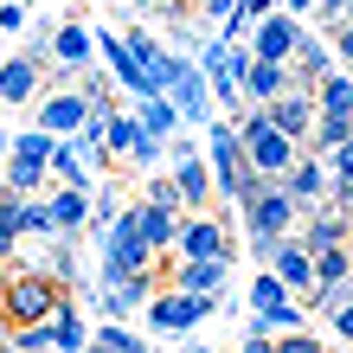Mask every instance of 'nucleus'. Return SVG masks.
Returning <instances> with one entry per match:
<instances>
[{
	"instance_id": "nucleus-2",
	"label": "nucleus",
	"mask_w": 353,
	"mask_h": 353,
	"mask_svg": "<svg viewBox=\"0 0 353 353\" xmlns=\"http://www.w3.org/2000/svg\"><path fill=\"white\" fill-rule=\"evenodd\" d=\"M238 212H244V232H251V244H244L251 257H270V244L289 238V232L302 225V205L289 199V186H283V180H257V193L244 199Z\"/></svg>"
},
{
	"instance_id": "nucleus-28",
	"label": "nucleus",
	"mask_w": 353,
	"mask_h": 353,
	"mask_svg": "<svg viewBox=\"0 0 353 353\" xmlns=\"http://www.w3.org/2000/svg\"><path fill=\"white\" fill-rule=\"evenodd\" d=\"M308 257H315V283H353V251L347 244H321Z\"/></svg>"
},
{
	"instance_id": "nucleus-20",
	"label": "nucleus",
	"mask_w": 353,
	"mask_h": 353,
	"mask_svg": "<svg viewBox=\"0 0 353 353\" xmlns=\"http://www.w3.org/2000/svg\"><path fill=\"white\" fill-rule=\"evenodd\" d=\"M225 276H232V257H180L174 289H225Z\"/></svg>"
},
{
	"instance_id": "nucleus-18",
	"label": "nucleus",
	"mask_w": 353,
	"mask_h": 353,
	"mask_svg": "<svg viewBox=\"0 0 353 353\" xmlns=\"http://www.w3.org/2000/svg\"><path fill=\"white\" fill-rule=\"evenodd\" d=\"M347 225H353V205L321 199V212L308 219V232H296V244H302V251H321V244H347Z\"/></svg>"
},
{
	"instance_id": "nucleus-32",
	"label": "nucleus",
	"mask_w": 353,
	"mask_h": 353,
	"mask_svg": "<svg viewBox=\"0 0 353 353\" xmlns=\"http://www.w3.org/2000/svg\"><path fill=\"white\" fill-rule=\"evenodd\" d=\"M141 199H148V205H168V212H186V205H180V186L168 174H154L148 186H141Z\"/></svg>"
},
{
	"instance_id": "nucleus-11",
	"label": "nucleus",
	"mask_w": 353,
	"mask_h": 353,
	"mask_svg": "<svg viewBox=\"0 0 353 353\" xmlns=\"http://www.w3.org/2000/svg\"><path fill=\"white\" fill-rule=\"evenodd\" d=\"M90 32H97V58L116 71V90H129V97H148V77H141L135 52H129V39H122V32H110V26H90Z\"/></svg>"
},
{
	"instance_id": "nucleus-22",
	"label": "nucleus",
	"mask_w": 353,
	"mask_h": 353,
	"mask_svg": "<svg viewBox=\"0 0 353 353\" xmlns=\"http://www.w3.org/2000/svg\"><path fill=\"white\" fill-rule=\"evenodd\" d=\"M135 122H141V129H148V135H180V129H186V122H180V110H174V103L161 97V90L135 97Z\"/></svg>"
},
{
	"instance_id": "nucleus-31",
	"label": "nucleus",
	"mask_w": 353,
	"mask_h": 353,
	"mask_svg": "<svg viewBox=\"0 0 353 353\" xmlns=\"http://www.w3.org/2000/svg\"><path fill=\"white\" fill-rule=\"evenodd\" d=\"M251 315H257V308H251ZM302 315H308V308H302V296L296 302H276V308H263V321H270V334H289V327H302Z\"/></svg>"
},
{
	"instance_id": "nucleus-24",
	"label": "nucleus",
	"mask_w": 353,
	"mask_h": 353,
	"mask_svg": "<svg viewBox=\"0 0 353 353\" xmlns=\"http://www.w3.org/2000/svg\"><path fill=\"white\" fill-rule=\"evenodd\" d=\"M135 225H141V244H148V251H168L180 212H168V205H148V199H141V205H135Z\"/></svg>"
},
{
	"instance_id": "nucleus-42",
	"label": "nucleus",
	"mask_w": 353,
	"mask_h": 353,
	"mask_svg": "<svg viewBox=\"0 0 353 353\" xmlns=\"http://www.w3.org/2000/svg\"><path fill=\"white\" fill-rule=\"evenodd\" d=\"M129 7H135V13H154V7H161V0H129Z\"/></svg>"
},
{
	"instance_id": "nucleus-36",
	"label": "nucleus",
	"mask_w": 353,
	"mask_h": 353,
	"mask_svg": "<svg viewBox=\"0 0 353 353\" xmlns=\"http://www.w3.org/2000/svg\"><path fill=\"white\" fill-rule=\"evenodd\" d=\"M7 32H26V7L19 0H0V39Z\"/></svg>"
},
{
	"instance_id": "nucleus-23",
	"label": "nucleus",
	"mask_w": 353,
	"mask_h": 353,
	"mask_svg": "<svg viewBox=\"0 0 353 353\" xmlns=\"http://www.w3.org/2000/svg\"><path fill=\"white\" fill-rule=\"evenodd\" d=\"M46 174H58L65 186H90V180H97V174H90V161L77 154V141H71V135H58V141H52V161H46Z\"/></svg>"
},
{
	"instance_id": "nucleus-16",
	"label": "nucleus",
	"mask_w": 353,
	"mask_h": 353,
	"mask_svg": "<svg viewBox=\"0 0 353 353\" xmlns=\"http://www.w3.org/2000/svg\"><path fill=\"white\" fill-rule=\"evenodd\" d=\"M263 116H270V122H276V129H283V135H296V141H302V135H308V122H315V97H308V90H296V84H289V90H276V97H270V103H263Z\"/></svg>"
},
{
	"instance_id": "nucleus-13",
	"label": "nucleus",
	"mask_w": 353,
	"mask_h": 353,
	"mask_svg": "<svg viewBox=\"0 0 353 353\" xmlns=\"http://www.w3.org/2000/svg\"><path fill=\"white\" fill-rule=\"evenodd\" d=\"M263 263L283 276V289H289V296H308V283H315V257H308L302 244H296V232L270 244V257H263Z\"/></svg>"
},
{
	"instance_id": "nucleus-30",
	"label": "nucleus",
	"mask_w": 353,
	"mask_h": 353,
	"mask_svg": "<svg viewBox=\"0 0 353 353\" xmlns=\"http://www.w3.org/2000/svg\"><path fill=\"white\" fill-rule=\"evenodd\" d=\"M7 186H13V193H46V161L13 154V161H7Z\"/></svg>"
},
{
	"instance_id": "nucleus-9",
	"label": "nucleus",
	"mask_w": 353,
	"mask_h": 353,
	"mask_svg": "<svg viewBox=\"0 0 353 353\" xmlns=\"http://www.w3.org/2000/svg\"><path fill=\"white\" fill-rule=\"evenodd\" d=\"M180 110V122H193V129H205V122H212V90H205V71L199 65H180L174 71V84L161 90Z\"/></svg>"
},
{
	"instance_id": "nucleus-37",
	"label": "nucleus",
	"mask_w": 353,
	"mask_h": 353,
	"mask_svg": "<svg viewBox=\"0 0 353 353\" xmlns=\"http://www.w3.org/2000/svg\"><path fill=\"white\" fill-rule=\"evenodd\" d=\"M244 347H251V353H270V321H263V315L244 321Z\"/></svg>"
},
{
	"instance_id": "nucleus-19",
	"label": "nucleus",
	"mask_w": 353,
	"mask_h": 353,
	"mask_svg": "<svg viewBox=\"0 0 353 353\" xmlns=\"http://www.w3.org/2000/svg\"><path fill=\"white\" fill-rule=\"evenodd\" d=\"M308 97H315V116H353V77H347V65H334L327 77H315Z\"/></svg>"
},
{
	"instance_id": "nucleus-35",
	"label": "nucleus",
	"mask_w": 353,
	"mask_h": 353,
	"mask_svg": "<svg viewBox=\"0 0 353 353\" xmlns=\"http://www.w3.org/2000/svg\"><path fill=\"white\" fill-rule=\"evenodd\" d=\"M39 270H46V276H58V283H71V276H77V257H71V244H52Z\"/></svg>"
},
{
	"instance_id": "nucleus-8",
	"label": "nucleus",
	"mask_w": 353,
	"mask_h": 353,
	"mask_svg": "<svg viewBox=\"0 0 353 353\" xmlns=\"http://www.w3.org/2000/svg\"><path fill=\"white\" fill-rule=\"evenodd\" d=\"M90 52H97V32L84 26V19H65V26H52V39H46V65L65 71V77H84Z\"/></svg>"
},
{
	"instance_id": "nucleus-33",
	"label": "nucleus",
	"mask_w": 353,
	"mask_h": 353,
	"mask_svg": "<svg viewBox=\"0 0 353 353\" xmlns=\"http://www.w3.org/2000/svg\"><path fill=\"white\" fill-rule=\"evenodd\" d=\"M13 347H26V353H52V327H46V321H19V327H13Z\"/></svg>"
},
{
	"instance_id": "nucleus-7",
	"label": "nucleus",
	"mask_w": 353,
	"mask_h": 353,
	"mask_svg": "<svg viewBox=\"0 0 353 353\" xmlns=\"http://www.w3.org/2000/svg\"><path fill=\"white\" fill-rule=\"evenodd\" d=\"M168 251L174 257H232V232H225L219 219H205V212H180Z\"/></svg>"
},
{
	"instance_id": "nucleus-4",
	"label": "nucleus",
	"mask_w": 353,
	"mask_h": 353,
	"mask_svg": "<svg viewBox=\"0 0 353 353\" xmlns=\"http://www.w3.org/2000/svg\"><path fill=\"white\" fill-rule=\"evenodd\" d=\"M58 296H65V283L46 276V270H7V283H0V321H7V327L46 321Z\"/></svg>"
},
{
	"instance_id": "nucleus-14",
	"label": "nucleus",
	"mask_w": 353,
	"mask_h": 353,
	"mask_svg": "<svg viewBox=\"0 0 353 353\" xmlns=\"http://www.w3.org/2000/svg\"><path fill=\"white\" fill-rule=\"evenodd\" d=\"M283 186H289V199H296L302 212H308V205H321L327 199V161L321 154H296L283 168Z\"/></svg>"
},
{
	"instance_id": "nucleus-26",
	"label": "nucleus",
	"mask_w": 353,
	"mask_h": 353,
	"mask_svg": "<svg viewBox=\"0 0 353 353\" xmlns=\"http://www.w3.org/2000/svg\"><path fill=\"white\" fill-rule=\"evenodd\" d=\"M135 141H141V122L135 116H103V154H116V161H129L135 154Z\"/></svg>"
},
{
	"instance_id": "nucleus-25",
	"label": "nucleus",
	"mask_w": 353,
	"mask_h": 353,
	"mask_svg": "<svg viewBox=\"0 0 353 353\" xmlns=\"http://www.w3.org/2000/svg\"><path fill=\"white\" fill-rule=\"evenodd\" d=\"M13 232H19V238H58L52 205L39 199V193H19V205H13Z\"/></svg>"
},
{
	"instance_id": "nucleus-12",
	"label": "nucleus",
	"mask_w": 353,
	"mask_h": 353,
	"mask_svg": "<svg viewBox=\"0 0 353 353\" xmlns=\"http://www.w3.org/2000/svg\"><path fill=\"white\" fill-rule=\"evenodd\" d=\"M46 90V65H39V58H7V65H0V103H7V110H26V103Z\"/></svg>"
},
{
	"instance_id": "nucleus-3",
	"label": "nucleus",
	"mask_w": 353,
	"mask_h": 353,
	"mask_svg": "<svg viewBox=\"0 0 353 353\" xmlns=\"http://www.w3.org/2000/svg\"><path fill=\"white\" fill-rule=\"evenodd\" d=\"M205 174H212V199H232V205H244L257 193V174L244 168V148H238V129L232 122H205Z\"/></svg>"
},
{
	"instance_id": "nucleus-41",
	"label": "nucleus",
	"mask_w": 353,
	"mask_h": 353,
	"mask_svg": "<svg viewBox=\"0 0 353 353\" xmlns=\"http://www.w3.org/2000/svg\"><path fill=\"white\" fill-rule=\"evenodd\" d=\"M13 244H19V232H13V225H0V257H7Z\"/></svg>"
},
{
	"instance_id": "nucleus-15",
	"label": "nucleus",
	"mask_w": 353,
	"mask_h": 353,
	"mask_svg": "<svg viewBox=\"0 0 353 353\" xmlns=\"http://www.w3.org/2000/svg\"><path fill=\"white\" fill-rule=\"evenodd\" d=\"M84 110H90V103H84V90H77V84L46 90V97H39V129H46V135H71L77 122H84Z\"/></svg>"
},
{
	"instance_id": "nucleus-1",
	"label": "nucleus",
	"mask_w": 353,
	"mask_h": 353,
	"mask_svg": "<svg viewBox=\"0 0 353 353\" xmlns=\"http://www.w3.org/2000/svg\"><path fill=\"white\" fill-rule=\"evenodd\" d=\"M232 116H238L232 129H238V148H244V168H251L257 180H283V168L302 154V141H296V135H283L276 122L263 116V103H251V110L238 103Z\"/></svg>"
},
{
	"instance_id": "nucleus-40",
	"label": "nucleus",
	"mask_w": 353,
	"mask_h": 353,
	"mask_svg": "<svg viewBox=\"0 0 353 353\" xmlns=\"http://www.w3.org/2000/svg\"><path fill=\"white\" fill-rule=\"evenodd\" d=\"M315 7H321V19H341V13L353 7V0H315Z\"/></svg>"
},
{
	"instance_id": "nucleus-38",
	"label": "nucleus",
	"mask_w": 353,
	"mask_h": 353,
	"mask_svg": "<svg viewBox=\"0 0 353 353\" xmlns=\"http://www.w3.org/2000/svg\"><path fill=\"white\" fill-rule=\"evenodd\" d=\"M327 321H334V334H341V341L353 347V302H341V308H334V315H327Z\"/></svg>"
},
{
	"instance_id": "nucleus-5",
	"label": "nucleus",
	"mask_w": 353,
	"mask_h": 353,
	"mask_svg": "<svg viewBox=\"0 0 353 353\" xmlns=\"http://www.w3.org/2000/svg\"><path fill=\"white\" fill-rule=\"evenodd\" d=\"M219 308H225L219 289H168V296H148V327L154 334H193Z\"/></svg>"
},
{
	"instance_id": "nucleus-6",
	"label": "nucleus",
	"mask_w": 353,
	"mask_h": 353,
	"mask_svg": "<svg viewBox=\"0 0 353 353\" xmlns=\"http://www.w3.org/2000/svg\"><path fill=\"white\" fill-rule=\"evenodd\" d=\"M168 180L180 186L186 212H199V205L212 199V174H205V154H193V141H174L168 135Z\"/></svg>"
},
{
	"instance_id": "nucleus-27",
	"label": "nucleus",
	"mask_w": 353,
	"mask_h": 353,
	"mask_svg": "<svg viewBox=\"0 0 353 353\" xmlns=\"http://www.w3.org/2000/svg\"><path fill=\"white\" fill-rule=\"evenodd\" d=\"M90 347H103V353H135V347H141V334H135L122 315H103V321L90 327Z\"/></svg>"
},
{
	"instance_id": "nucleus-10",
	"label": "nucleus",
	"mask_w": 353,
	"mask_h": 353,
	"mask_svg": "<svg viewBox=\"0 0 353 353\" xmlns=\"http://www.w3.org/2000/svg\"><path fill=\"white\" fill-rule=\"evenodd\" d=\"M296 39H302V19H289V13L270 7L263 19H251V39H244V52H251V58H289V52H296Z\"/></svg>"
},
{
	"instance_id": "nucleus-17",
	"label": "nucleus",
	"mask_w": 353,
	"mask_h": 353,
	"mask_svg": "<svg viewBox=\"0 0 353 353\" xmlns=\"http://www.w3.org/2000/svg\"><path fill=\"white\" fill-rule=\"evenodd\" d=\"M46 327H52V353H77V347H90V327H84V308H77V296H58V302H52V315H46Z\"/></svg>"
},
{
	"instance_id": "nucleus-43",
	"label": "nucleus",
	"mask_w": 353,
	"mask_h": 353,
	"mask_svg": "<svg viewBox=\"0 0 353 353\" xmlns=\"http://www.w3.org/2000/svg\"><path fill=\"white\" fill-rule=\"evenodd\" d=\"M0 327H7V321H0Z\"/></svg>"
},
{
	"instance_id": "nucleus-34",
	"label": "nucleus",
	"mask_w": 353,
	"mask_h": 353,
	"mask_svg": "<svg viewBox=\"0 0 353 353\" xmlns=\"http://www.w3.org/2000/svg\"><path fill=\"white\" fill-rule=\"evenodd\" d=\"M135 168H161V161H168V135H148V129H141V141H135Z\"/></svg>"
},
{
	"instance_id": "nucleus-21",
	"label": "nucleus",
	"mask_w": 353,
	"mask_h": 353,
	"mask_svg": "<svg viewBox=\"0 0 353 353\" xmlns=\"http://www.w3.org/2000/svg\"><path fill=\"white\" fill-rule=\"evenodd\" d=\"M46 205H52L58 232H77V225L90 219V186H58V193H46Z\"/></svg>"
},
{
	"instance_id": "nucleus-39",
	"label": "nucleus",
	"mask_w": 353,
	"mask_h": 353,
	"mask_svg": "<svg viewBox=\"0 0 353 353\" xmlns=\"http://www.w3.org/2000/svg\"><path fill=\"white\" fill-rule=\"evenodd\" d=\"M232 7H238V0H193V13H199V19H225Z\"/></svg>"
},
{
	"instance_id": "nucleus-29",
	"label": "nucleus",
	"mask_w": 353,
	"mask_h": 353,
	"mask_svg": "<svg viewBox=\"0 0 353 353\" xmlns=\"http://www.w3.org/2000/svg\"><path fill=\"white\" fill-rule=\"evenodd\" d=\"M283 296H289V289H283V276H276V270L263 263L257 276H251V289H244V308H257V315H263V308H276Z\"/></svg>"
}]
</instances>
